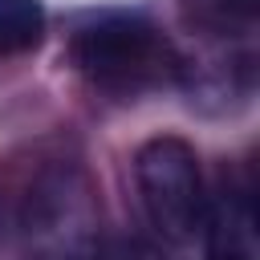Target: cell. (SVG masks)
I'll return each mask as SVG.
<instances>
[{
	"mask_svg": "<svg viewBox=\"0 0 260 260\" xmlns=\"http://www.w3.org/2000/svg\"><path fill=\"white\" fill-rule=\"evenodd\" d=\"M20 236L32 260H98L102 207L89 175L73 162L45 167L24 191Z\"/></svg>",
	"mask_w": 260,
	"mask_h": 260,
	"instance_id": "1",
	"label": "cell"
},
{
	"mask_svg": "<svg viewBox=\"0 0 260 260\" xmlns=\"http://www.w3.org/2000/svg\"><path fill=\"white\" fill-rule=\"evenodd\" d=\"M134 183L142 211L162 240L183 244L203 228V211H207L203 171H199V154L183 138L158 134L142 142L134 154Z\"/></svg>",
	"mask_w": 260,
	"mask_h": 260,
	"instance_id": "2",
	"label": "cell"
},
{
	"mask_svg": "<svg viewBox=\"0 0 260 260\" xmlns=\"http://www.w3.org/2000/svg\"><path fill=\"white\" fill-rule=\"evenodd\" d=\"M77 65L106 89H138L167 73V41L138 16H102L73 41Z\"/></svg>",
	"mask_w": 260,
	"mask_h": 260,
	"instance_id": "3",
	"label": "cell"
},
{
	"mask_svg": "<svg viewBox=\"0 0 260 260\" xmlns=\"http://www.w3.org/2000/svg\"><path fill=\"white\" fill-rule=\"evenodd\" d=\"M203 260H260L256 207L244 187H228L203 211Z\"/></svg>",
	"mask_w": 260,
	"mask_h": 260,
	"instance_id": "4",
	"label": "cell"
},
{
	"mask_svg": "<svg viewBox=\"0 0 260 260\" xmlns=\"http://www.w3.org/2000/svg\"><path fill=\"white\" fill-rule=\"evenodd\" d=\"M45 37L41 0H0V53H28Z\"/></svg>",
	"mask_w": 260,
	"mask_h": 260,
	"instance_id": "5",
	"label": "cell"
},
{
	"mask_svg": "<svg viewBox=\"0 0 260 260\" xmlns=\"http://www.w3.org/2000/svg\"><path fill=\"white\" fill-rule=\"evenodd\" d=\"M98 260H167V256L138 236H118V240H102Z\"/></svg>",
	"mask_w": 260,
	"mask_h": 260,
	"instance_id": "6",
	"label": "cell"
}]
</instances>
